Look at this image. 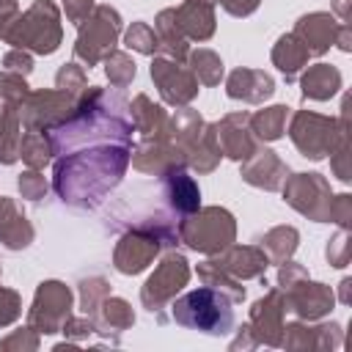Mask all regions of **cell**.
<instances>
[{
	"mask_svg": "<svg viewBox=\"0 0 352 352\" xmlns=\"http://www.w3.org/2000/svg\"><path fill=\"white\" fill-rule=\"evenodd\" d=\"M132 124L121 107H82L72 121L52 132L55 148V190L77 206H96L104 192L121 179L129 154Z\"/></svg>",
	"mask_w": 352,
	"mask_h": 352,
	"instance_id": "cell-1",
	"label": "cell"
},
{
	"mask_svg": "<svg viewBox=\"0 0 352 352\" xmlns=\"http://www.w3.org/2000/svg\"><path fill=\"white\" fill-rule=\"evenodd\" d=\"M173 319L176 324L201 330L206 336H226L234 327V308L223 292L201 286L195 292H187L182 300H176Z\"/></svg>",
	"mask_w": 352,
	"mask_h": 352,
	"instance_id": "cell-2",
	"label": "cell"
}]
</instances>
